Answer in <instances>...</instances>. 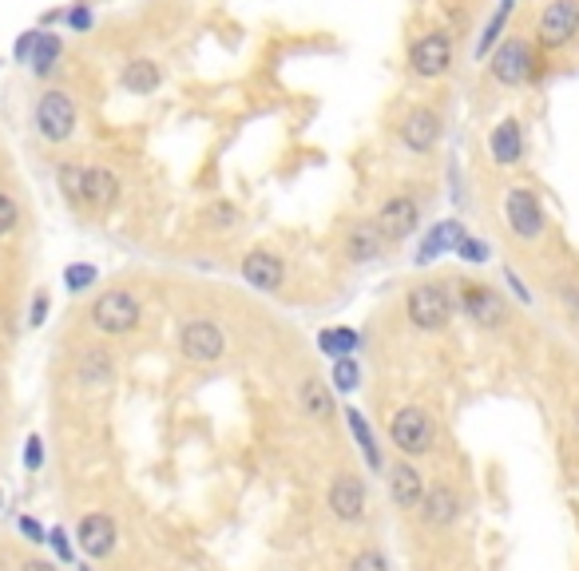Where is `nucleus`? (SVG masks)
Wrapping results in <instances>:
<instances>
[{"instance_id": "obj_1", "label": "nucleus", "mask_w": 579, "mask_h": 571, "mask_svg": "<svg viewBox=\"0 0 579 571\" xmlns=\"http://www.w3.org/2000/svg\"><path fill=\"white\" fill-rule=\"evenodd\" d=\"M488 72H492L496 84H504V88H520V84H528V80L540 76V56L532 52L528 40L512 36V40H500V44L492 48V56H488Z\"/></svg>"}, {"instance_id": "obj_2", "label": "nucleus", "mask_w": 579, "mask_h": 571, "mask_svg": "<svg viewBox=\"0 0 579 571\" xmlns=\"http://www.w3.org/2000/svg\"><path fill=\"white\" fill-rule=\"evenodd\" d=\"M453 310H457V298L445 290V282H421L409 290L405 298V314L417 330L433 334V330H445L453 322Z\"/></svg>"}, {"instance_id": "obj_3", "label": "nucleus", "mask_w": 579, "mask_h": 571, "mask_svg": "<svg viewBox=\"0 0 579 571\" xmlns=\"http://www.w3.org/2000/svg\"><path fill=\"white\" fill-rule=\"evenodd\" d=\"M88 322L100 330V334H131L135 326H139V302H135V294H127V290H104L96 302H92V310H88Z\"/></svg>"}, {"instance_id": "obj_4", "label": "nucleus", "mask_w": 579, "mask_h": 571, "mask_svg": "<svg viewBox=\"0 0 579 571\" xmlns=\"http://www.w3.org/2000/svg\"><path fill=\"white\" fill-rule=\"evenodd\" d=\"M36 131L48 139V143H68L72 131H76V104L68 92L60 88H48L36 104Z\"/></svg>"}, {"instance_id": "obj_5", "label": "nucleus", "mask_w": 579, "mask_h": 571, "mask_svg": "<svg viewBox=\"0 0 579 571\" xmlns=\"http://www.w3.org/2000/svg\"><path fill=\"white\" fill-rule=\"evenodd\" d=\"M579 32V0H552L540 20H536V44L556 52L564 44H572Z\"/></svg>"}, {"instance_id": "obj_6", "label": "nucleus", "mask_w": 579, "mask_h": 571, "mask_svg": "<svg viewBox=\"0 0 579 571\" xmlns=\"http://www.w3.org/2000/svg\"><path fill=\"white\" fill-rule=\"evenodd\" d=\"M409 68L421 80H437L453 68V36L449 32H425L421 40L409 44Z\"/></svg>"}, {"instance_id": "obj_7", "label": "nucleus", "mask_w": 579, "mask_h": 571, "mask_svg": "<svg viewBox=\"0 0 579 571\" xmlns=\"http://www.w3.org/2000/svg\"><path fill=\"white\" fill-rule=\"evenodd\" d=\"M389 437H393V445H397L405 457H421V453L433 449V421H429L425 409L405 405V409H397V417H393V425H389Z\"/></svg>"}, {"instance_id": "obj_8", "label": "nucleus", "mask_w": 579, "mask_h": 571, "mask_svg": "<svg viewBox=\"0 0 579 571\" xmlns=\"http://www.w3.org/2000/svg\"><path fill=\"white\" fill-rule=\"evenodd\" d=\"M377 230L385 234V242H401V238H409L417 223H421V207H417V199L413 195H393V199H385L381 203V211H377Z\"/></svg>"}, {"instance_id": "obj_9", "label": "nucleus", "mask_w": 579, "mask_h": 571, "mask_svg": "<svg viewBox=\"0 0 579 571\" xmlns=\"http://www.w3.org/2000/svg\"><path fill=\"white\" fill-rule=\"evenodd\" d=\"M461 310L476 326H484V330H496L508 318V306L500 302V294L488 290V286H480V282H461Z\"/></svg>"}, {"instance_id": "obj_10", "label": "nucleus", "mask_w": 579, "mask_h": 571, "mask_svg": "<svg viewBox=\"0 0 579 571\" xmlns=\"http://www.w3.org/2000/svg\"><path fill=\"white\" fill-rule=\"evenodd\" d=\"M504 215H508V227L516 230L520 238H540L544 234V207H540L536 191H528V187H512L508 191Z\"/></svg>"}, {"instance_id": "obj_11", "label": "nucleus", "mask_w": 579, "mask_h": 571, "mask_svg": "<svg viewBox=\"0 0 579 571\" xmlns=\"http://www.w3.org/2000/svg\"><path fill=\"white\" fill-rule=\"evenodd\" d=\"M179 349H183V357H191V361H219L223 357V349H227V338H223V330L215 326V322H207V318H195V322H187L183 326V334H179Z\"/></svg>"}, {"instance_id": "obj_12", "label": "nucleus", "mask_w": 579, "mask_h": 571, "mask_svg": "<svg viewBox=\"0 0 579 571\" xmlns=\"http://www.w3.org/2000/svg\"><path fill=\"white\" fill-rule=\"evenodd\" d=\"M365 504H369V496H365V484H361V476H353V472H342V476H334V484H330V512L338 516V520H361L365 516Z\"/></svg>"}, {"instance_id": "obj_13", "label": "nucleus", "mask_w": 579, "mask_h": 571, "mask_svg": "<svg viewBox=\"0 0 579 571\" xmlns=\"http://www.w3.org/2000/svg\"><path fill=\"white\" fill-rule=\"evenodd\" d=\"M437 139H441V115L433 112V108H413L401 119V143L409 151L425 155V151L437 147Z\"/></svg>"}, {"instance_id": "obj_14", "label": "nucleus", "mask_w": 579, "mask_h": 571, "mask_svg": "<svg viewBox=\"0 0 579 571\" xmlns=\"http://www.w3.org/2000/svg\"><path fill=\"white\" fill-rule=\"evenodd\" d=\"M282 274H286V266H282V258L270 254V250H250V254L242 258V278H246L254 290L274 294V290L282 286Z\"/></svg>"}, {"instance_id": "obj_15", "label": "nucleus", "mask_w": 579, "mask_h": 571, "mask_svg": "<svg viewBox=\"0 0 579 571\" xmlns=\"http://www.w3.org/2000/svg\"><path fill=\"white\" fill-rule=\"evenodd\" d=\"M389 496H393V504L405 508V512L421 508V500H425V476H421L409 460L393 464V468H389Z\"/></svg>"}, {"instance_id": "obj_16", "label": "nucleus", "mask_w": 579, "mask_h": 571, "mask_svg": "<svg viewBox=\"0 0 579 571\" xmlns=\"http://www.w3.org/2000/svg\"><path fill=\"white\" fill-rule=\"evenodd\" d=\"M76 540H80V548H84L92 560L112 556V548H116V524H112V516H104V512L84 516V520H80Z\"/></svg>"}, {"instance_id": "obj_17", "label": "nucleus", "mask_w": 579, "mask_h": 571, "mask_svg": "<svg viewBox=\"0 0 579 571\" xmlns=\"http://www.w3.org/2000/svg\"><path fill=\"white\" fill-rule=\"evenodd\" d=\"M488 151H492V159L500 163V167H512V163H520V155H524V127H520V119H500L496 127H492V135H488Z\"/></svg>"}, {"instance_id": "obj_18", "label": "nucleus", "mask_w": 579, "mask_h": 571, "mask_svg": "<svg viewBox=\"0 0 579 571\" xmlns=\"http://www.w3.org/2000/svg\"><path fill=\"white\" fill-rule=\"evenodd\" d=\"M84 203L96 211H112L119 203V179L108 167H88L84 171Z\"/></svg>"}, {"instance_id": "obj_19", "label": "nucleus", "mask_w": 579, "mask_h": 571, "mask_svg": "<svg viewBox=\"0 0 579 571\" xmlns=\"http://www.w3.org/2000/svg\"><path fill=\"white\" fill-rule=\"evenodd\" d=\"M464 238V223H457V219H445V223H437V227L429 230L425 238H421V246H417V262L425 266V262H433L437 254H449V250H457Z\"/></svg>"}, {"instance_id": "obj_20", "label": "nucleus", "mask_w": 579, "mask_h": 571, "mask_svg": "<svg viewBox=\"0 0 579 571\" xmlns=\"http://www.w3.org/2000/svg\"><path fill=\"white\" fill-rule=\"evenodd\" d=\"M457 512H461V500H457V492L453 488H433V492H425V500H421V516H425V524H433V528H449L453 520H457Z\"/></svg>"}, {"instance_id": "obj_21", "label": "nucleus", "mask_w": 579, "mask_h": 571, "mask_svg": "<svg viewBox=\"0 0 579 571\" xmlns=\"http://www.w3.org/2000/svg\"><path fill=\"white\" fill-rule=\"evenodd\" d=\"M381 250H385V234L377 230L373 219H369V223H353V230H349L346 238L349 262H373Z\"/></svg>"}, {"instance_id": "obj_22", "label": "nucleus", "mask_w": 579, "mask_h": 571, "mask_svg": "<svg viewBox=\"0 0 579 571\" xmlns=\"http://www.w3.org/2000/svg\"><path fill=\"white\" fill-rule=\"evenodd\" d=\"M119 80H123V88H127L131 96H151V92H159V84H163V68L143 56V60H131Z\"/></svg>"}, {"instance_id": "obj_23", "label": "nucleus", "mask_w": 579, "mask_h": 571, "mask_svg": "<svg viewBox=\"0 0 579 571\" xmlns=\"http://www.w3.org/2000/svg\"><path fill=\"white\" fill-rule=\"evenodd\" d=\"M60 56H64V40H60L56 32L40 28L36 48H32V56H28V68H32L36 76H52V72H56V64H60Z\"/></svg>"}, {"instance_id": "obj_24", "label": "nucleus", "mask_w": 579, "mask_h": 571, "mask_svg": "<svg viewBox=\"0 0 579 571\" xmlns=\"http://www.w3.org/2000/svg\"><path fill=\"white\" fill-rule=\"evenodd\" d=\"M112 373H116V365H112V353H108V349L96 345V349H84V353H80L76 377H80L84 385H108Z\"/></svg>"}, {"instance_id": "obj_25", "label": "nucleus", "mask_w": 579, "mask_h": 571, "mask_svg": "<svg viewBox=\"0 0 579 571\" xmlns=\"http://www.w3.org/2000/svg\"><path fill=\"white\" fill-rule=\"evenodd\" d=\"M512 8H516V0H500V8L492 12V20H488V28L480 32V44H476V60H488L492 56V48L504 40V24H508V16H512Z\"/></svg>"}, {"instance_id": "obj_26", "label": "nucleus", "mask_w": 579, "mask_h": 571, "mask_svg": "<svg viewBox=\"0 0 579 571\" xmlns=\"http://www.w3.org/2000/svg\"><path fill=\"white\" fill-rule=\"evenodd\" d=\"M346 421H349V433L357 437V445H361V453H365V464L377 472L385 460H381V453H377V441H373V429L365 425V417L357 413V409H346Z\"/></svg>"}, {"instance_id": "obj_27", "label": "nucleus", "mask_w": 579, "mask_h": 571, "mask_svg": "<svg viewBox=\"0 0 579 571\" xmlns=\"http://www.w3.org/2000/svg\"><path fill=\"white\" fill-rule=\"evenodd\" d=\"M302 409H306L310 417H318V421H326V417L334 413V401H330V393H326V385H322L318 377H306V381H302Z\"/></svg>"}, {"instance_id": "obj_28", "label": "nucleus", "mask_w": 579, "mask_h": 571, "mask_svg": "<svg viewBox=\"0 0 579 571\" xmlns=\"http://www.w3.org/2000/svg\"><path fill=\"white\" fill-rule=\"evenodd\" d=\"M56 187H60V195L68 199V207H84V167H76V163H60V171H56Z\"/></svg>"}, {"instance_id": "obj_29", "label": "nucleus", "mask_w": 579, "mask_h": 571, "mask_svg": "<svg viewBox=\"0 0 579 571\" xmlns=\"http://www.w3.org/2000/svg\"><path fill=\"white\" fill-rule=\"evenodd\" d=\"M318 345H322V353H330V357L338 361V357H349V353L361 345V338H357L349 326H334V330H322V334H318Z\"/></svg>"}, {"instance_id": "obj_30", "label": "nucleus", "mask_w": 579, "mask_h": 571, "mask_svg": "<svg viewBox=\"0 0 579 571\" xmlns=\"http://www.w3.org/2000/svg\"><path fill=\"white\" fill-rule=\"evenodd\" d=\"M96 278H100V270H96L92 262H68V266H64V286H68L72 294L96 286Z\"/></svg>"}, {"instance_id": "obj_31", "label": "nucleus", "mask_w": 579, "mask_h": 571, "mask_svg": "<svg viewBox=\"0 0 579 571\" xmlns=\"http://www.w3.org/2000/svg\"><path fill=\"white\" fill-rule=\"evenodd\" d=\"M330 381H334V389H342V393L357 389V381H361V369H357V361H353V357H338V361H334V373H330Z\"/></svg>"}, {"instance_id": "obj_32", "label": "nucleus", "mask_w": 579, "mask_h": 571, "mask_svg": "<svg viewBox=\"0 0 579 571\" xmlns=\"http://www.w3.org/2000/svg\"><path fill=\"white\" fill-rule=\"evenodd\" d=\"M203 219H207L215 230H231V227H238V219H242V215H238V207H234V203L219 199V203H211V207H207V215H203Z\"/></svg>"}, {"instance_id": "obj_33", "label": "nucleus", "mask_w": 579, "mask_h": 571, "mask_svg": "<svg viewBox=\"0 0 579 571\" xmlns=\"http://www.w3.org/2000/svg\"><path fill=\"white\" fill-rule=\"evenodd\" d=\"M64 24H68V32H92L96 16L88 4H72V8H64Z\"/></svg>"}, {"instance_id": "obj_34", "label": "nucleus", "mask_w": 579, "mask_h": 571, "mask_svg": "<svg viewBox=\"0 0 579 571\" xmlns=\"http://www.w3.org/2000/svg\"><path fill=\"white\" fill-rule=\"evenodd\" d=\"M457 254H461L464 262H488V242H484V238H468V234H464L461 246H457Z\"/></svg>"}, {"instance_id": "obj_35", "label": "nucleus", "mask_w": 579, "mask_h": 571, "mask_svg": "<svg viewBox=\"0 0 579 571\" xmlns=\"http://www.w3.org/2000/svg\"><path fill=\"white\" fill-rule=\"evenodd\" d=\"M16 223H20V207H16L8 195H0V238H4V234H12Z\"/></svg>"}, {"instance_id": "obj_36", "label": "nucleus", "mask_w": 579, "mask_h": 571, "mask_svg": "<svg viewBox=\"0 0 579 571\" xmlns=\"http://www.w3.org/2000/svg\"><path fill=\"white\" fill-rule=\"evenodd\" d=\"M349 571H389V564L381 552H361V556H353Z\"/></svg>"}, {"instance_id": "obj_37", "label": "nucleus", "mask_w": 579, "mask_h": 571, "mask_svg": "<svg viewBox=\"0 0 579 571\" xmlns=\"http://www.w3.org/2000/svg\"><path fill=\"white\" fill-rule=\"evenodd\" d=\"M40 464H44V441H40V437H28V441H24V468L36 472Z\"/></svg>"}, {"instance_id": "obj_38", "label": "nucleus", "mask_w": 579, "mask_h": 571, "mask_svg": "<svg viewBox=\"0 0 579 571\" xmlns=\"http://www.w3.org/2000/svg\"><path fill=\"white\" fill-rule=\"evenodd\" d=\"M44 322H48V294L40 290L32 298V306H28V326H44Z\"/></svg>"}, {"instance_id": "obj_39", "label": "nucleus", "mask_w": 579, "mask_h": 571, "mask_svg": "<svg viewBox=\"0 0 579 571\" xmlns=\"http://www.w3.org/2000/svg\"><path fill=\"white\" fill-rule=\"evenodd\" d=\"M48 544L56 548V556H60V560H68V564H72V544H68V532H64V528H52V532H48Z\"/></svg>"}, {"instance_id": "obj_40", "label": "nucleus", "mask_w": 579, "mask_h": 571, "mask_svg": "<svg viewBox=\"0 0 579 571\" xmlns=\"http://www.w3.org/2000/svg\"><path fill=\"white\" fill-rule=\"evenodd\" d=\"M36 36H40V28H28L20 40H16V48H12V56L16 60H28L32 56V48H36Z\"/></svg>"}, {"instance_id": "obj_41", "label": "nucleus", "mask_w": 579, "mask_h": 571, "mask_svg": "<svg viewBox=\"0 0 579 571\" xmlns=\"http://www.w3.org/2000/svg\"><path fill=\"white\" fill-rule=\"evenodd\" d=\"M20 532H24L32 544H44V540H48V532H44V528H40L32 516H20Z\"/></svg>"}, {"instance_id": "obj_42", "label": "nucleus", "mask_w": 579, "mask_h": 571, "mask_svg": "<svg viewBox=\"0 0 579 571\" xmlns=\"http://www.w3.org/2000/svg\"><path fill=\"white\" fill-rule=\"evenodd\" d=\"M504 282H508V286H512V290H516V298H520V302H532V294H528V286H524V282H520V274H512V266H508V270H504Z\"/></svg>"}, {"instance_id": "obj_43", "label": "nucleus", "mask_w": 579, "mask_h": 571, "mask_svg": "<svg viewBox=\"0 0 579 571\" xmlns=\"http://www.w3.org/2000/svg\"><path fill=\"white\" fill-rule=\"evenodd\" d=\"M20 571H56V568H52L48 560H28V564H24Z\"/></svg>"}, {"instance_id": "obj_44", "label": "nucleus", "mask_w": 579, "mask_h": 571, "mask_svg": "<svg viewBox=\"0 0 579 571\" xmlns=\"http://www.w3.org/2000/svg\"><path fill=\"white\" fill-rule=\"evenodd\" d=\"M568 298H572V306H576V318H579V290H576V294H568Z\"/></svg>"}, {"instance_id": "obj_45", "label": "nucleus", "mask_w": 579, "mask_h": 571, "mask_svg": "<svg viewBox=\"0 0 579 571\" xmlns=\"http://www.w3.org/2000/svg\"><path fill=\"white\" fill-rule=\"evenodd\" d=\"M0 504H4V492H0Z\"/></svg>"}, {"instance_id": "obj_46", "label": "nucleus", "mask_w": 579, "mask_h": 571, "mask_svg": "<svg viewBox=\"0 0 579 571\" xmlns=\"http://www.w3.org/2000/svg\"><path fill=\"white\" fill-rule=\"evenodd\" d=\"M80 571H88V568H80Z\"/></svg>"}]
</instances>
